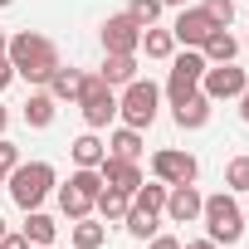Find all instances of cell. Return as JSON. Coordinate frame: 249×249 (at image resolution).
I'll use <instances>...</instances> for the list:
<instances>
[{"label": "cell", "instance_id": "6", "mask_svg": "<svg viewBox=\"0 0 249 249\" xmlns=\"http://www.w3.org/2000/svg\"><path fill=\"white\" fill-rule=\"evenodd\" d=\"M78 107H83V122H88L93 132H98V127H107V122L117 117V93L107 88V78H103V73H83Z\"/></svg>", "mask_w": 249, "mask_h": 249}, {"label": "cell", "instance_id": "41", "mask_svg": "<svg viewBox=\"0 0 249 249\" xmlns=\"http://www.w3.org/2000/svg\"><path fill=\"white\" fill-rule=\"evenodd\" d=\"M0 5H15V0H0Z\"/></svg>", "mask_w": 249, "mask_h": 249}, {"label": "cell", "instance_id": "30", "mask_svg": "<svg viewBox=\"0 0 249 249\" xmlns=\"http://www.w3.org/2000/svg\"><path fill=\"white\" fill-rule=\"evenodd\" d=\"M15 166H20V147L10 137H0V171H15Z\"/></svg>", "mask_w": 249, "mask_h": 249}, {"label": "cell", "instance_id": "27", "mask_svg": "<svg viewBox=\"0 0 249 249\" xmlns=\"http://www.w3.org/2000/svg\"><path fill=\"white\" fill-rule=\"evenodd\" d=\"M225 191H249V157H230V166H225Z\"/></svg>", "mask_w": 249, "mask_h": 249}, {"label": "cell", "instance_id": "35", "mask_svg": "<svg viewBox=\"0 0 249 249\" xmlns=\"http://www.w3.org/2000/svg\"><path fill=\"white\" fill-rule=\"evenodd\" d=\"M181 249H215V239H196V244H181Z\"/></svg>", "mask_w": 249, "mask_h": 249}, {"label": "cell", "instance_id": "28", "mask_svg": "<svg viewBox=\"0 0 249 249\" xmlns=\"http://www.w3.org/2000/svg\"><path fill=\"white\" fill-rule=\"evenodd\" d=\"M127 15H132L142 30H152V25H157V15H161V0H132V10H127Z\"/></svg>", "mask_w": 249, "mask_h": 249}, {"label": "cell", "instance_id": "33", "mask_svg": "<svg viewBox=\"0 0 249 249\" xmlns=\"http://www.w3.org/2000/svg\"><path fill=\"white\" fill-rule=\"evenodd\" d=\"M147 249H181V239H171V234H157Z\"/></svg>", "mask_w": 249, "mask_h": 249}, {"label": "cell", "instance_id": "8", "mask_svg": "<svg viewBox=\"0 0 249 249\" xmlns=\"http://www.w3.org/2000/svg\"><path fill=\"white\" fill-rule=\"evenodd\" d=\"M152 176H157L161 186H191V181L200 176V161H196L191 152H176V147H161V152L152 157Z\"/></svg>", "mask_w": 249, "mask_h": 249}, {"label": "cell", "instance_id": "21", "mask_svg": "<svg viewBox=\"0 0 249 249\" xmlns=\"http://www.w3.org/2000/svg\"><path fill=\"white\" fill-rule=\"evenodd\" d=\"M54 234H59V225L44 210H25V239L30 244H54Z\"/></svg>", "mask_w": 249, "mask_h": 249}, {"label": "cell", "instance_id": "24", "mask_svg": "<svg viewBox=\"0 0 249 249\" xmlns=\"http://www.w3.org/2000/svg\"><path fill=\"white\" fill-rule=\"evenodd\" d=\"M69 152H73V161H78V166H98V161L107 157V142H98L93 132H83V137H78Z\"/></svg>", "mask_w": 249, "mask_h": 249}, {"label": "cell", "instance_id": "1", "mask_svg": "<svg viewBox=\"0 0 249 249\" xmlns=\"http://www.w3.org/2000/svg\"><path fill=\"white\" fill-rule=\"evenodd\" d=\"M5 59L15 64V78H25V83H49L54 78V69H59V49H54V39L49 35H35V30H25V35H15L10 44H5Z\"/></svg>", "mask_w": 249, "mask_h": 249}, {"label": "cell", "instance_id": "32", "mask_svg": "<svg viewBox=\"0 0 249 249\" xmlns=\"http://www.w3.org/2000/svg\"><path fill=\"white\" fill-rule=\"evenodd\" d=\"M10 78H15V64H10L5 54H0V93H5V88H10Z\"/></svg>", "mask_w": 249, "mask_h": 249}, {"label": "cell", "instance_id": "26", "mask_svg": "<svg viewBox=\"0 0 249 249\" xmlns=\"http://www.w3.org/2000/svg\"><path fill=\"white\" fill-rule=\"evenodd\" d=\"M122 225H127L132 239H152V234H157V215H147V210H137V205L127 210V220H122Z\"/></svg>", "mask_w": 249, "mask_h": 249}, {"label": "cell", "instance_id": "39", "mask_svg": "<svg viewBox=\"0 0 249 249\" xmlns=\"http://www.w3.org/2000/svg\"><path fill=\"white\" fill-rule=\"evenodd\" d=\"M0 191H5V171H0Z\"/></svg>", "mask_w": 249, "mask_h": 249}, {"label": "cell", "instance_id": "14", "mask_svg": "<svg viewBox=\"0 0 249 249\" xmlns=\"http://www.w3.org/2000/svg\"><path fill=\"white\" fill-rule=\"evenodd\" d=\"M93 210L103 215V225H117V220H127L132 196H127V191H117V186H103V191H98V200H93Z\"/></svg>", "mask_w": 249, "mask_h": 249}, {"label": "cell", "instance_id": "4", "mask_svg": "<svg viewBox=\"0 0 249 249\" xmlns=\"http://www.w3.org/2000/svg\"><path fill=\"white\" fill-rule=\"evenodd\" d=\"M157 103H161V88L152 83V78H132L127 83V93L117 98V112H122V122H127V127H152L157 122Z\"/></svg>", "mask_w": 249, "mask_h": 249}, {"label": "cell", "instance_id": "9", "mask_svg": "<svg viewBox=\"0 0 249 249\" xmlns=\"http://www.w3.org/2000/svg\"><path fill=\"white\" fill-rule=\"evenodd\" d=\"M244 88H249V78H244V69H234V64H205V73H200V93H205L210 103L239 98Z\"/></svg>", "mask_w": 249, "mask_h": 249}, {"label": "cell", "instance_id": "12", "mask_svg": "<svg viewBox=\"0 0 249 249\" xmlns=\"http://www.w3.org/2000/svg\"><path fill=\"white\" fill-rule=\"evenodd\" d=\"M200 205H205V196L196 191V181H191V186H166V215H171L176 225L200 220Z\"/></svg>", "mask_w": 249, "mask_h": 249}, {"label": "cell", "instance_id": "34", "mask_svg": "<svg viewBox=\"0 0 249 249\" xmlns=\"http://www.w3.org/2000/svg\"><path fill=\"white\" fill-rule=\"evenodd\" d=\"M239 117H244V122H249V88H244V93H239Z\"/></svg>", "mask_w": 249, "mask_h": 249}, {"label": "cell", "instance_id": "17", "mask_svg": "<svg viewBox=\"0 0 249 249\" xmlns=\"http://www.w3.org/2000/svg\"><path fill=\"white\" fill-rule=\"evenodd\" d=\"M103 78H107V88H127L132 78H137V54H107L103 59Z\"/></svg>", "mask_w": 249, "mask_h": 249}, {"label": "cell", "instance_id": "18", "mask_svg": "<svg viewBox=\"0 0 249 249\" xmlns=\"http://www.w3.org/2000/svg\"><path fill=\"white\" fill-rule=\"evenodd\" d=\"M78 88H83V73L78 69H54V78H49V93H54V103H78Z\"/></svg>", "mask_w": 249, "mask_h": 249}, {"label": "cell", "instance_id": "16", "mask_svg": "<svg viewBox=\"0 0 249 249\" xmlns=\"http://www.w3.org/2000/svg\"><path fill=\"white\" fill-rule=\"evenodd\" d=\"M200 54H205V64H234V54H239V39H234L230 30H210V39L200 44Z\"/></svg>", "mask_w": 249, "mask_h": 249}, {"label": "cell", "instance_id": "22", "mask_svg": "<svg viewBox=\"0 0 249 249\" xmlns=\"http://www.w3.org/2000/svg\"><path fill=\"white\" fill-rule=\"evenodd\" d=\"M103 239H107V225H98L93 215L73 220V249H98Z\"/></svg>", "mask_w": 249, "mask_h": 249}, {"label": "cell", "instance_id": "19", "mask_svg": "<svg viewBox=\"0 0 249 249\" xmlns=\"http://www.w3.org/2000/svg\"><path fill=\"white\" fill-rule=\"evenodd\" d=\"M25 122H30V127H49V122H54V93L49 88H39V93L25 98Z\"/></svg>", "mask_w": 249, "mask_h": 249}, {"label": "cell", "instance_id": "23", "mask_svg": "<svg viewBox=\"0 0 249 249\" xmlns=\"http://www.w3.org/2000/svg\"><path fill=\"white\" fill-rule=\"evenodd\" d=\"M142 49H147V59H171L176 54V35L171 30H142Z\"/></svg>", "mask_w": 249, "mask_h": 249}, {"label": "cell", "instance_id": "10", "mask_svg": "<svg viewBox=\"0 0 249 249\" xmlns=\"http://www.w3.org/2000/svg\"><path fill=\"white\" fill-rule=\"evenodd\" d=\"M103 49L107 54H137L142 49V25L132 15H107L103 25Z\"/></svg>", "mask_w": 249, "mask_h": 249}, {"label": "cell", "instance_id": "2", "mask_svg": "<svg viewBox=\"0 0 249 249\" xmlns=\"http://www.w3.org/2000/svg\"><path fill=\"white\" fill-rule=\"evenodd\" d=\"M5 191L20 210H39L44 196L54 191V166L49 161H20L15 171H5Z\"/></svg>", "mask_w": 249, "mask_h": 249}, {"label": "cell", "instance_id": "15", "mask_svg": "<svg viewBox=\"0 0 249 249\" xmlns=\"http://www.w3.org/2000/svg\"><path fill=\"white\" fill-rule=\"evenodd\" d=\"M205 122H210V98L205 93H191L186 103H176V127L196 132V127H205Z\"/></svg>", "mask_w": 249, "mask_h": 249}, {"label": "cell", "instance_id": "5", "mask_svg": "<svg viewBox=\"0 0 249 249\" xmlns=\"http://www.w3.org/2000/svg\"><path fill=\"white\" fill-rule=\"evenodd\" d=\"M98 191H103L98 166H78V171L69 176V186H59V210H64L69 220H83V215H93Z\"/></svg>", "mask_w": 249, "mask_h": 249}, {"label": "cell", "instance_id": "29", "mask_svg": "<svg viewBox=\"0 0 249 249\" xmlns=\"http://www.w3.org/2000/svg\"><path fill=\"white\" fill-rule=\"evenodd\" d=\"M200 10H205V15H210V20H215V25L225 30V25L234 20V0H205V5H200Z\"/></svg>", "mask_w": 249, "mask_h": 249}, {"label": "cell", "instance_id": "3", "mask_svg": "<svg viewBox=\"0 0 249 249\" xmlns=\"http://www.w3.org/2000/svg\"><path fill=\"white\" fill-rule=\"evenodd\" d=\"M200 220H205V230H210V239H215V244H239V234H244V210H239L234 191L205 196Z\"/></svg>", "mask_w": 249, "mask_h": 249}, {"label": "cell", "instance_id": "20", "mask_svg": "<svg viewBox=\"0 0 249 249\" xmlns=\"http://www.w3.org/2000/svg\"><path fill=\"white\" fill-rule=\"evenodd\" d=\"M107 157L137 161V157H142V132H137V127H117V132H112V142H107Z\"/></svg>", "mask_w": 249, "mask_h": 249}, {"label": "cell", "instance_id": "42", "mask_svg": "<svg viewBox=\"0 0 249 249\" xmlns=\"http://www.w3.org/2000/svg\"><path fill=\"white\" fill-rule=\"evenodd\" d=\"M0 234H5V220H0Z\"/></svg>", "mask_w": 249, "mask_h": 249}, {"label": "cell", "instance_id": "38", "mask_svg": "<svg viewBox=\"0 0 249 249\" xmlns=\"http://www.w3.org/2000/svg\"><path fill=\"white\" fill-rule=\"evenodd\" d=\"M5 44H10V39H5V35H0V54H5Z\"/></svg>", "mask_w": 249, "mask_h": 249}, {"label": "cell", "instance_id": "7", "mask_svg": "<svg viewBox=\"0 0 249 249\" xmlns=\"http://www.w3.org/2000/svg\"><path fill=\"white\" fill-rule=\"evenodd\" d=\"M200 73H205V54H200V49H186V54L171 64V78H166V98H171V107L186 103L191 93H200Z\"/></svg>", "mask_w": 249, "mask_h": 249}, {"label": "cell", "instance_id": "25", "mask_svg": "<svg viewBox=\"0 0 249 249\" xmlns=\"http://www.w3.org/2000/svg\"><path fill=\"white\" fill-rule=\"evenodd\" d=\"M132 205H137V210H147V215H161V210H166V186H161V181H157V186H147V181H142V186L132 191Z\"/></svg>", "mask_w": 249, "mask_h": 249}, {"label": "cell", "instance_id": "31", "mask_svg": "<svg viewBox=\"0 0 249 249\" xmlns=\"http://www.w3.org/2000/svg\"><path fill=\"white\" fill-rule=\"evenodd\" d=\"M0 249H35L25 234H0Z\"/></svg>", "mask_w": 249, "mask_h": 249}, {"label": "cell", "instance_id": "37", "mask_svg": "<svg viewBox=\"0 0 249 249\" xmlns=\"http://www.w3.org/2000/svg\"><path fill=\"white\" fill-rule=\"evenodd\" d=\"M161 5H186V0H161Z\"/></svg>", "mask_w": 249, "mask_h": 249}, {"label": "cell", "instance_id": "13", "mask_svg": "<svg viewBox=\"0 0 249 249\" xmlns=\"http://www.w3.org/2000/svg\"><path fill=\"white\" fill-rule=\"evenodd\" d=\"M98 176H103V186H117V191H127V196L142 186L137 161H122V157H103V161H98Z\"/></svg>", "mask_w": 249, "mask_h": 249}, {"label": "cell", "instance_id": "11", "mask_svg": "<svg viewBox=\"0 0 249 249\" xmlns=\"http://www.w3.org/2000/svg\"><path fill=\"white\" fill-rule=\"evenodd\" d=\"M210 30H220L205 10H181L176 15V25H171V35H176V44H186V49H200L205 39H210Z\"/></svg>", "mask_w": 249, "mask_h": 249}, {"label": "cell", "instance_id": "40", "mask_svg": "<svg viewBox=\"0 0 249 249\" xmlns=\"http://www.w3.org/2000/svg\"><path fill=\"white\" fill-rule=\"evenodd\" d=\"M35 249H54V244H35Z\"/></svg>", "mask_w": 249, "mask_h": 249}, {"label": "cell", "instance_id": "36", "mask_svg": "<svg viewBox=\"0 0 249 249\" xmlns=\"http://www.w3.org/2000/svg\"><path fill=\"white\" fill-rule=\"evenodd\" d=\"M5 122H10V112H5V107H0V137H5Z\"/></svg>", "mask_w": 249, "mask_h": 249}]
</instances>
